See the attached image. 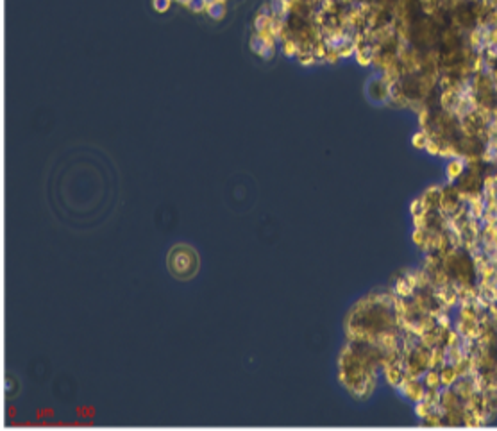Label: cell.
I'll return each mask as SVG.
<instances>
[{
  "label": "cell",
  "mask_w": 497,
  "mask_h": 431,
  "mask_svg": "<svg viewBox=\"0 0 497 431\" xmlns=\"http://www.w3.org/2000/svg\"><path fill=\"white\" fill-rule=\"evenodd\" d=\"M467 172V163H465L463 156H456L447 160V165H445V181L449 184H454V182L460 181L461 175Z\"/></svg>",
  "instance_id": "6da1fadb"
},
{
  "label": "cell",
  "mask_w": 497,
  "mask_h": 431,
  "mask_svg": "<svg viewBox=\"0 0 497 431\" xmlns=\"http://www.w3.org/2000/svg\"><path fill=\"white\" fill-rule=\"evenodd\" d=\"M420 199L424 201V206H426L427 211H437V209H440L442 199H444V186H438V184L427 186Z\"/></svg>",
  "instance_id": "7a4b0ae2"
},
{
  "label": "cell",
  "mask_w": 497,
  "mask_h": 431,
  "mask_svg": "<svg viewBox=\"0 0 497 431\" xmlns=\"http://www.w3.org/2000/svg\"><path fill=\"white\" fill-rule=\"evenodd\" d=\"M460 379V374L456 372L454 365L451 363H445L440 367V383H442V388H453L456 385V381Z\"/></svg>",
  "instance_id": "3957f363"
},
{
  "label": "cell",
  "mask_w": 497,
  "mask_h": 431,
  "mask_svg": "<svg viewBox=\"0 0 497 431\" xmlns=\"http://www.w3.org/2000/svg\"><path fill=\"white\" fill-rule=\"evenodd\" d=\"M422 383L426 388H442V383H440V368H433L429 367L426 372L422 374Z\"/></svg>",
  "instance_id": "277c9868"
},
{
  "label": "cell",
  "mask_w": 497,
  "mask_h": 431,
  "mask_svg": "<svg viewBox=\"0 0 497 431\" xmlns=\"http://www.w3.org/2000/svg\"><path fill=\"white\" fill-rule=\"evenodd\" d=\"M206 13L211 16L213 20H220L226 15V0H216L213 4L206 6Z\"/></svg>",
  "instance_id": "5b68a950"
},
{
  "label": "cell",
  "mask_w": 497,
  "mask_h": 431,
  "mask_svg": "<svg viewBox=\"0 0 497 431\" xmlns=\"http://www.w3.org/2000/svg\"><path fill=\"white\" fill-rule=\"evenodd\" d=\"M427 141H429V133H427L426 129L417 131V133L412 136V143L415 149H426Z\"/></svg>",
  "instance_id": "8992f818"
},
{
  "label": "cell",
  "mask_w": 497,
  "mask_h": 431,
  "mask_svg": "<svg viewBox=\"0 0 497 431\" xmlns=\"http://www.w3.org/2000/svg\"><path fill=\"white\" fill-rule=\"evenodd\" d=\"M463 356H465V353H463V349H461V346L447 347V363H451V365L458 363Z\"/></svg>",
  "instance_id": "52a82bcc"
},
{
  "label": "cell",
  "mask_w": 497,
  "mask_h": 431,
  "mask_svg": "<svg viewBox=\"0 0 497 431\" xmlns=\"http://www.w3.org/2000/svg\"><path fill=\"white\" fill-rule=\"evenodd\" d=\"M433 410V406H429L427 405L426 401H420V403H415V408H413V412H415V415L419 417L420 420H424L427 417V413Z\"/></svg>",
  "instance_id": "ba28073f"
},
{
  "label": "cell",
  "mask_w": 497,
  "mask_h": 431,
  "mask_svg": "<svg viewBox=\"0 0 497 431\" xmlns=\"http://www.w3.org/2000/svg\"><path fill=\"white\" fill-rule=\"evenodd\" d=\"M424 211H427V209H426V206H424L422 199H420V197L413 199L412 204H410V213H412V217L413 215H419V213H424Z\"/></svg>",
  "instance_id": "9c48e42d"
},
{
  "label": "cell",
  "mask_w": 497,
  "mask_h": 431,
  "mask_svg": "<svg viewBox=\"0 0 497 431\" xmlns=\"http://www.w3.org/2000/svg\"><path fill=\"white\" fill-rule=\"evenodd\" d=\"M172 0H152V8L156 9L158 13H167L170 9Z\"/></svg>",
  "instance_id": "30bf717a"
},
{
  "label": "cell",
  "mask_w": 497,
  "mask_h": 431,
  "mask_svg": "<svg viewBox=\"0 0 497 431\" xmlns=\"http://www.w3.org/2000/svg\"><path fill=\"white\" fill-rule=\"evenodd\" d=\"M186 8L192 9L193 13H202L206 11V0H190V4Z\"/></svg>",
  "instance_id": "8fae6325"
},
{
  "label": "cell",
  "mask_w": 497,
  "mask_h": 431,
  "mask_svg": "<svg viewBox=\"0 0 497 431\" xmlns=\"http://www.w3.org/2000/svg\"><path fill=\"white\" fill-rule=\"evenodd\" d=\"M260 56L263 57L265 61L272 59V57H274V47H272V45H267V47L260 52Z\"/></svg>",
  "instance_id": "7c38bea8"
},
{
  "label": "cell",
  "mask_w": 497,
  "mask_h": 431,
  "mask_svg": "<svg viewBox=\"0 0 497 431\" xmlns=\"http://www.w3.org/2000/svg\"><path fill=\"white\" fill-rule=\"evenodd\" d=\"M179 4H184V6H188L190 4V0H177Z\"/></svg>",
  "instance_id": "4fadbf2b"
}]
</instances>
